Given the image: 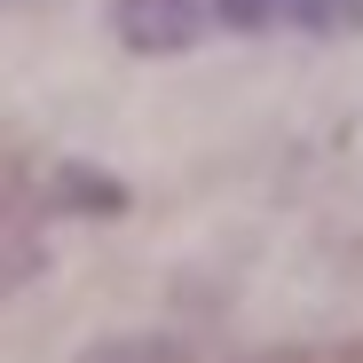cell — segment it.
<instances>
[{
    "mask_svg": "<svg viewBox=\"0 0 363 363\" xmlns=\"http://www.w3.org/2000/svg\"><path fill=\"white\" fill-rule=\"evenodd\" d=\"M48 174L24 150H0V300H16L48 269Z\"/></svg>",
    "mask_w": 363,
    "mask_h": 363,
    "instance_id": "6da1fadb",
    "label": "cell"
},
{
    "mask_svg": "<svg viewBox=\"0 0 363 363\" xmlns=\"http://www.w3.org/2000/svg\"><path fill=\"white\" fill-rule=\"evenodd\" d=\"M111 16H118V32H127L135 48H190L198 32H206V16H213V0H111Z\"/></svg>",
    "mask_w": 363,
    "mask_h": 363,
    "instance_id": "7a4b0ae2",
    "label": "cell"
},
{
    "mask_svg": "<svg viewBox=\"0 0 363 363\" xmlns=\"http://www.w3.org/2000/svg\"><path fill=\"white\" fill-rule=\"evenodd\" d=\"M237 24H300V32H363V0H221Z\"/></svg>",
    "mask_w": 363,
    "mask_h": 363,
    "instance_id": "3957f363",
    "label": "cell"
},
{
    "mask_svg": "<svg viewBox=\"0 0 363 363\" xmlns=\"http://www.w3.org/2000/svg\"><path fill=\"white\" fill-rule=\"evenodd\" d=\"M253 363H363V340H316V347H269Z\"/></svg>",
    "mask_w": 363,
    "mask_h": 363,
    "instance_id": "277c9868",
    "label": "cell"
},
{
    "mask_svg": "<svg viewBox=\"0 0 363 363\" xmlns=\"http://www.w3.org/2000/svg\"><path fill=\"white\" fill-rule=\"evenodd\" d=\"M95 363H182L174 347H150V340H127V347H103Z\"/></svg>",
    "mask_w": 363,
    "mask_h": 363,
    "instance_id": "5b68a950",
    "label": "cell"
}]
</instances>
